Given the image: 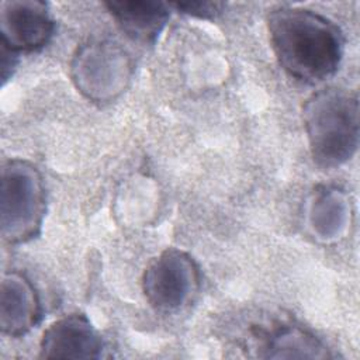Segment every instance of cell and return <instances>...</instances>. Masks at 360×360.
Masks as SVG:
<instances>
[{
    "mask_svg": "<svg viewBox=\"0 0 360 360\" xmlns=\"http://www.w3.org/2000/svg\"><path fill=\"white\" fill-rule=\"evenodd\" d=\"M267 31L280 66L297 80L322 82L342 62L343 32L316 11L291 6L276 7L267 14Z\"/></svg>",
    "mask_w": 360,
    "mask_h": 360,
    "instance_id": "cell-1",
    "label": "cell"
},
{
    "mask_svg": "<svg viewBox=\"0 0 360 360\" xmlns=\"http://www.w3.org/2000/svg\"><path fill=\"white\" fill-rule=\"evenodd\" d=\"M304 128L314 162L333 169L349 162L359 146L357 94L326 87L314 93L304 104Z\"/></svg>",
    "mask_w": 360,
    "mask_h": 360,
    "instance_id": "cell-2",
    "label": "cell"
},
{
    "mask_svg": "<svg viewBox=\"0 0 360 360\" xmlns=\"http://www.w3.org/2000/svg\"><path fill=\"white\" fill-rule=\"evenodd\" d=\"M45 187L39 170L28 160L11 159L1 169L0 225L8 243L39 235L45 217Z\"/></svg>",
    "mask_w": 360,
    "mask_h": 360,
    "instance_id": "cell-3",
    "label": "cell"
},
{
    "mask_svg": "<svg viewBox=\"0 0 360 360\" xmlns=\"http://www.w3.org/2000/svg\"><path fill=\"white\" fill-rule=\"evenodd\" d=\"M132 75L129 55L115 42L89 41L77 48L70 63V76L77 90L94 103L117 98Z\"/></svg>",
    "mask_w": 360,
    "mask_h": 360,
    "instance_id": "cell-4",
    "label": "cell"
},
{
    "mask_svg": "<svg viewBox=\"0 0 360 360\" xmlns=\"http://www.w3.org/2000/svg\"><path fill=\"white\" fill-rule=\"evenodd\" d=\"M200 287V269L194 259L174 248L153 257L142 276L146 301L159 312H176L190 304Z\"/></svg>",
    "mask_w": 360,
    "mask_h": 360,
    "instance_id": "cell-5",
    "label": "cell"
},
{
    "mask_svg": "<svg viewBox=\"0 0 360 360\" xmlns=\"http://www.w3.org/2000/svg\"><path fill=\"white\" fill-rule=\"evenodd\" d=\"M53 30L55 22L45 1L11 0L0 6V44L17 55L45 46Z\"/></svg>",
    "mask_w": 360,
    "mask_h": 360,
    "instance_id": "cell-6",
    "label": "cell"
},
{
    "mask_svg": "<svg viewBox=\"0 0 360 360\" xmlns=\"http://www.w3.org/2000/svg\"><path fill=\"white\" fill-rule=\"evenodd\" d=\"M103 340L84 314H69L52 322L39 342V359H98Z\"/></svg>",
    "mask_w": 360,
    "mask_h": 360,
    "instance_id": "cell-7",
    "label": "cell"
},
{
    "mask_svg": "<svg viewBox=\"0 0 360 360\" xmlns=\"http://www.w3.org/2000/svg\"><path fill=\"white\" fill-rule=\"evenodd\" d=\"M41 314V301L32 283L18 271L6 273L0 287L1 332L20 338L39 322Z\"/></svg>",
    "mask_w": 360,
    "mask_h": 360,
    "instance_id": "cell-8",
    "label": "cell"
},
{
    "mask_svg": "<svg viewBox=\"0 0 360 360\" xmlns=\"http://www.w3.org/2000/svg\"><path fill=\"white\" fill-rule=\"evenodd\" d=\"M107 10L131 39L153 44L169 20V4L152 0L107 1Z\"/></svg>",
    "mask_w": 360,
    "mask_h": 360,
    "instance_id": "cell-9",
    "label": "cell"
},
{
    "mask_svg": "<svg viewBox=\"0 0 360 360\" xmlns=\"http://www.w3.org/2000/svg\"><path fill=\"white\" fill-rule=\"evenodd\" d=\"M259 340V357L264 359H326L328 347L309 330L281 323L255 333Z\"/></svg>",
    "mask_w": 360,
    "mask_h": 360,
    "instance_id": "cell-10",
    "label": "cell"
},
{
    "mask_svg": "<svg viewBox=\"0 0 360 360\" xmlns=\"http://www.w3.org/2000/svg\"><path fill=\"white\" fill-rule=\"evenodd\" d=\"M345 201L336 190L321 191L312 204L311 208V222L314 231H316L323 238H330L343 225V217L346 214Z\"/></svg>",
    "mask_w": 360,
    "mask_h": 360,
    "instance_id": "cell-11",
    "label": "cell"
},
{
    "mask_svg": "<svg viewBox=\"0 0 360 360\" xmlns=\"http://www.w3.org/2000/svg\"><path fill=\"white\" fill-rule=\"evenodd\" d=\"M177 10L184 14L198 17V18H215L222 13L224 3L218 1H180L173 4Z\"/></svg>",
    "mask_w": 360,
    "mask_h": 360,
    "instance_id": "cell-12",
    "label": "cell"
},
{
    "mask_svg": "<svg viewBox=\"0 0 360 360\" xmlns=\"http://www.w3.org/2000/svg\"><path fill=\"white\" fill-rule=\"evenodd\" d=\"M0 56H1V79H3V84H4L6 80L13 75V72L15 69L17 53H14L13 51H10L1 45Z\"/></svg>",
    "mask_w": 360,
    "mask_h": 360,
    "instance_id": "cell-13",
    "label": "cell"
}]
</instances>
